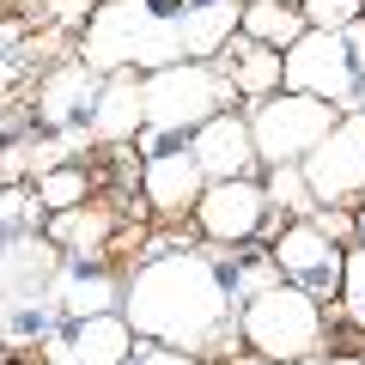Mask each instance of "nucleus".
I'll return each instance as SVG.
<instances>
[{
  "instance_id": "obj_26",
  "label": "nucleus",
  "mask_w": 365,
  "mask_h": 365,
  "mask_svg": "<svg viewBox=\"0 0 365 365\" xmlns=\"http://www.w3.org/2000/svg\"><path fill=\"white\" fill-rule=\"evenodd\" d=\"M49 19L61 31H86L91 25V0H49Z\"/></svg>"
},
{
  "instance_id": "obj_13",
  "label": "nucleus",
  "mask_w": 365,
  "mask_h": 365,
  "mask_svg": "<svg viewBox=\"0 0 365 365\" xmlns=\"http://www.w3.org/2000/svg\"><path fill=\"white\" fill-rule=\"evenodd\" d=\"M213 67L232 79V91L250 98V104H262V98H274V91H287L280 49H262V43H250L244 31H237V43H225V61H213Z\"/></svg>"
},
{
  "instance_id": "obj_17",
  "label": "nucleus",
  "mask_w": 365,
  "mask_h": 365,
  "mask_svg": "<svg viewBox=\"0 0 365 365\" xmlns=\"http://www.w3.org/2000/svg\"><path fill=\"white\" fill-rule=\"evenodd\" d=\"M237 31H244L250 43H262V49H280V55H287L292 43L304 37V13H299V0H244Z\"/></svg>"
},
{
  "instance_id": "obj_22",
  "label": "nucleus",
  "mask_w": 365,
  "mask_h": 365,
  "mask_svg": "<svg viewBox=\"0 0 365 365\" xmlns=\"http://www.w3.org/2000/svg\"><path fill=\"white\" fill-rule=\"evenodd\" d=\"M299 13H304V31H347L359 25L365 0H299Z\"/></svg>"
},
{
  "instance_id": "obj_2",
  "label": "nucleus",
  "mask_w": 365,
  "mask_h": 365,
  "mask_svg": "<svg viewBox=\"0 0 365 365\" xmlns=\"http://www.w3.org/2000/svg\"><path fill=\"white\" fill-rule=\"evenodd\" d=\"M237 335H244L268 365H304L323 347V304L304 287H268V292H256V299H244Z\"/></svg>"
},
{
  "instance_id": "obj_35",
  "label": "nucleus",
  "mask_w": 365,
  "mask_h": 365,
  "mask_svg": "<svg viewBox=\"0 0 365 365\" xmlns=\"http://www.w3.org/2000/svg\"><path fill=\"white\" fill-rule=\"evenodd\" d=\"M0 6H6V0H0Z\"/></svg>"
},
{
  "instance_id": "obj_4",
  "label": "nucleus",
  "mask_w": 365,
  "mask_h": 365,
  "mask_svg": "<svg viewBox=\"0 0 365 365\" xmlns=\"http://www.w3.org/2000/svg\"><path fill=\"white\" fill-rule=\"evenodd\" d=\"M250 140H256V158L262 165H304L317 146L329 140V128L341 122L335 104H317V98H299V91H274L250 110Z\"/></svg>"
},
{
  "instance_id": "obj_3",
  "label": "nucleus",
  "mask_w": 365,
  "mask_h": 365,
  "mask_svg": "<svg viewBox=\"0 0 365 365\" xmlns=\"http://www.w3.org/2000/svg\"><path fill=\"white\" fill-rule=\"evenodd\" d=\"M225 98H232V79L213 61H177V67H158V73L140 79L146 128H158V134H195L201 122L225 116Z\"/></svg>"
},
{
  "instance_id": "obj_10",
  "label": "nucleus",
  "mask_w": 365,
  "mask_h": 365,
  "mask_svg": "<svg viewBox=\"0 0 365 365\" xmlns=\"http://www.w3.org/2000/svg\"><path fill=\"white\" fill-rule=\"evenodd\" d=\"M189 153H195V165H201V177L207 182H232V177H250V170L262 165L256 158V140H250V122L244 116H213V122H201L195 134H189Z\"/></svg>"
},
{
  "instance_id": "obj_8",
  "label": "nucleus",
  "mask_w": 365,
  "mask_h": 365,
  "mask_svg": "<svg viewBox=\"0 0 365 365\" xmlns=\"http://www.w3.org/2000/svg\"><path fill=\"white\" fill-rule=\"evenodd\" d=\"M195 225L213 244H250L268 225V195L256 177H232V182H207L195 201Z\"/></svg>"
},
{
  "instance_id": "obj_21",
  "label": "nucleus",
  "mask_w": 365,
  "mask_h": 365,
  "mask_svg": "<svg viewBox=\"0 0 365 365\" xmlns=\"http://www.w3.org/2000/svg\"><path fill=\"white\" fill-rule=\"evenodd\" d=\"M86 195H91V177H86V170H73V165L37 177V207H49V213H73Z\"/></svg>"
},
{
  "instance_id": "obj_11",
  "label": "nucleus",
  "mask_w": 365,
  "mask_h": 365,
  "mask_svg": "<svg viewBox=\"0 0 365 365\" xmlns=\"http://www.w3.org/2000/svg\"><path fill=\"white\" fill-rule=\"evenodd\" d=\"M140 189H146V201H153L165 220L195 213V201H201V189H207V177H201V165H195V153H189V140H182V146H165V153L146 158Z\"/></svg>"
},
{
  "instance_id": "obj_23",
  "label": "nucleus",
  "mask_w": 365,
  "mask_h": 365,
  "mask_svg": "<svg viewBox=\"0 0 365 365\" xmlns=\"http://www.w3.org/2000/svg\"><path fill=\"white\" fill-rule=\"evenodd\" d=\"M341 299H347V317L365 329V244H353L341 256Z\"/></svg>"
},
{
  "instance_id": "obj_12",
  "label": "nucleus",
  "mask_w": 365,
  "mask_h": 365,
  "mask_svg": "<svg viewBox=\"0 0 365 365\" xmlns=\"http://www.w3.org/2000/svg\"><path fill=\"white\" fill-rule=\"evenodd\" d=\"M98 91H104V79L91 73L86 61H67L37 86V116L49 122V128H79V122H91Z\"/></svg>"
},
{
  "instance_id": "obj_19",
  "label": "nucleus",
  "mask_w": 365,
  "mask_h": 365,
  "mask_svg": "<svg viewBox=\"0 0 365 365\" xmlns=\"http://www.w3.org/2000/svg\"><path fill=\"white\" fill-rule=\"evenodd\" d=\"M55 299H61V311L73 317V323H86V317H110V311H122V287L110 280V274H61Z\"/></svg>"
},
{
  "instance_id": "obj_14",
  "label": "nucleus",
  "mask_w": 365,
  "mask_h": 365,
  "mask_svg": "<svg viewBox=\"0 0 365 365\" xmlns=\"http://www.w3.org/2000/svg\"><path fill=\"white\" fill-rule=\"evenodd\" d=\"M91 140H134L146 128V104H140V79L134 73H110L98 104H91Z\"/></svg>"
},
{
  "instance_id": "obj_30",
  "label": "nucleus",
  "mask_w": 365,
  "mask_h": 365,
  "mask_svg": "<svg viewBox=\"0 0 365 365\" xmlns=\"http://www.w3.org/2000/svg\"><path fill=\"white\" fill-rule=\"evenodd\" d=\"M158 13H165V6H182V13H189V6H195V0H153Z\"/></svg>"
},
{
  "instance_id": "obj_7",
  "label": "nucleus",
  "mask_w": 365,
  "mask_h": 365,
  "mask_svg": "<svg viewBox=\"0 0 365 365\" xmlns=\"http://www.w3.org/2000/svg\"><path fill=\"white\" fill-rule=\"evenodd\" d=\"M153 13H158L153 0H104V6L91 13V25H86L79 61L98 79L134 73V55H140V37H146V25H153Z\"/></svg>"
},
{
  "instance_id": "obj_24",
  "label": "nucleus",
  "mask_w": 365,
  "mask_h": 365,
  "mask_svg": "<svg viewBox=\"0 0 365 365\" xmlns=\"http://www.w3.org/2000/svg\"><path fill=\"white\" fill-rule=\"evenodd\" d=\"M311 225H317V232H323L329 237V244H353V232H359V220H353V213H341V207H317L311 213Z\"/></svg>"
},
{
  "instance_id": "obj_32",
  "label": "nucleus",
  "mask_w": 365,
  "mask_h": 365,
  "mask_svg": "<svg viewBox=\"0 0 365 365\" xmlns=\"http://www.w3.org/2000/svg\"><path fill=\"white\" fill-rule=\"evenodd\" d=\"M359 244H365V213H359Z\"/></svg>"
},
{
  "instance_id": "obj_9",
  "label": "nucleus",
  "mask_w": 365,
  "mask_h": 365,
  "mask_svg": "<svg viewBox=\"0 0 365 365\" xmlns=\"http://www.w3.org/2000/svg\"><path fill=\"white\" fill-rule=\"evenodd\" d=\"M268 256H274V268L287 274L292 287H304L317 304H323V292H341V256H347V250H335L311 220L287 225V232L274 237Z\"/></svg>"
},
{
  "instance_id": "obj_27",
  "label": "nucleus",
  "mask_w": 365,
  "mask_h": 365,
  "mask_svg": "<svg viewBox=\"0 0 365 365\" xmlns=\"http://www.w3.org/2000/svg\"><path fill=\"white\" fill-rule=\"evenodd\" d=\"M341 37H347V55H353V61L365 67V19H359V25H347Z\"/></svg>"
},
{
  "instance_id": "obj_33",
  "label": "nucleus",
  "mask_w": 365,
  "mask_h": 365,
  "mask_svg": "<svg viewBox=\"0 0 365 365\" xmlns=\"http://www.w3.org/2000/svg\"><path fill=\"white\" fill-rule=\"evenodd\" d=\"M359 207H365V189H359Z\"/></svg>"
},
{
  "instance_id": "obj_36",
  "label": "nucleus",
  "mask_w": 365,
  "mask_h": 365,
  "mask_svg": "<svg viewBox=\"0 0 365 365\" xmlns=\"http://www.w3.org/2000/svg\"><path fill=\"white\" fill-rule=\"evenodd\" d=\"M237 6H244V0H237Z\"/></svg>"
},
{
  "instance_id": "obj_16",
  "label": "nucleus",
  "mask_w": 365,
  "mask_h": 365,
  "mask_svg": "<svg viewBox=\"0 0 365 365\" xmlns=\"http://www.w3.org/2000/svg\"><path fill=\"white\" fill-rule=\"evenodd\" d=\"M67 347H73V365H128V353H134V329H128V317H122V311H110V317H86V323H73Z\"/></svg>"
},
{
  "instance_id": "obj_15",
  "label": "nucleus",
  "mask_w": 365,
  "mask_h": 365,
  "mask_svg": "<svg viewBox=\"0 0 365 365\" xmlns=\"http://www.w3.org/2000/svg\"><path fill=\"white\" fill-rule=\"evenodd\" d=\"M237 19H244L237 0H195L189 13H177L182 55H189V61H213V55H225V43L237 37Z\"/></svg>"
},
{
  "instance_id": "obj_29",
  "label": "nucleus",
  "mask_w": 365,
  "mask_h": 365,
  "mask_svg": "<svg viewBox=\"0 0 365 365\" xmlns=\"http://www.w3.org/2000/svg\"><path fill=\"white\" fill-rule=\"evenodd\" d=\"M13 79H19V61H13V55H0V91L13 86Z\"/></svg>"
},
{
  "instance_id": "obj_31",
  "label": "nucleus",
  "mask_w": 365,
  "mask_h": 365,
  "mask_svg": "<svg viewBox=\"0 0 365 365\" xmlns=\"http://www.w3.org/2000/svg\"><path fill=\"white\" fill-rule=\"evenodd\" d=\"M359 110H365V67H359Z\"/></svg>"
},
{
  "instance_id": "obj_18",
  "label": "nucleus",
  "mask_w": 365,
  "mask_h": 365,
  "mask_svg": "<svg viewBox=\"0 0 365 365\" xmlns=\"http://www.w3.org/2000/svg\"><path fill=\"white\" fill-rule=\"evenodd\" d=\"M110 232H116V213L110 207H73L49 220V244L67 250V256H104Z\"/></svg>"
},
{
  "instance_id": "obj_28",
  "label": "nucleus",
  "mask_w": 365,
  "mask_h": 365,
  "mask_svg": "<svg viewBox=\"0 0 365 365\" xmlns=\"http://www.w3.org/2000/svg\"><path fill=\"white\" fill-rule=\"evenodd\" d=\"M304 365H365V359H353V353H323V359H304Z\"/></svg>"
},
{
  "instance_id": "obj_25",
  "label": "nucleus",
  "mask_w": 365,
  "mask_h": 365,
  "mask_svg": "<svg viewBox=\"0 0 365 365\" xmlns=\"http://www.w3.org/2000/svg\"><path fill=\"white\" fill-rule=\"evenodd\" d=\"M128 365H207L201 353H177V347H158V341H134Z\"/></svg>"
},
{
  "instance_id": "obj_34",
  "label": "nucleus",
  "mask_w": 365,
  "mask_h": 365,
  "mask_svg": "<svg viewBox=\"0 0 365 365\" xmlns=\"http://www.w3.org/2000/svg\"><path fill=\"white\" fill-rule=\"evenodd\" d=\"M98 6H104V0H98Z\"/></svg>"
},
{
  "instance_id": "obj_5",
  "label": "nucleus",
  "mask_w": 365,
  "mask_h": 365,
  "mask_svg": "<svg viewBox=\"0 0 365 365\" xmlns=\"http://www.w3.org/2000/svg\"><path fill=\"white\" fill-rule=\"evenodd\" d=\"M280 67H287V91L317 98V104H335L341 116L359 110V61L347 55V37L341 31H304L280 55Z\"/></svg>"
},
{
  "instance_id": "obj_1",
  "label": "nucleus",
  "mask_w": 365,
  "mask_h": 365,
  "mask_svg": "<svg viewBox=\"0 0 365 365\" xmlns=\"http://www.w3.org/2000/svg\"><path fill=\"white\" fill-rule=\"evenodd\" d=\"M122 317L134 341H158L177 353H220L232 335V287L225 268L201 250H165L134 268L122 287Z\"/></svg>"
},
{
  "instance_id": "obj_37",
  "label": "nucleus",
  "mask_w": 365,
  "mask_h": 365,
  "mask_svg": "<svg viewBox=\"0 0 365 365\" xmlns=\"http://www.w3.org/2000/svg\"><path fill=\"white\" fill-rule=\"evenodd\" d=\"M262 365H268V359H262Z\"/></svg>"
},
{
  "instance_id": "obj_6",
  "label": "nucleus",
  "mask_w": 365,
  "mask_h": 365,
  "mask_svg": "<svg viewBox=\"0 0 365 365\" xmlns=\"http://www.w3.org/2000/svg\"><path fill=\"white\" fill-rule=\"evenodd\" d=\"M304 182H311L317 207H341L365 189V110H347V116L329 128V140L304 158Z\"/></svg>"
},
{
  "instance_id": "obj_20",
  "label": "nucleus",
  "mask_w": 365,
  "mask_h": 365,
  "mask_svg": "<svg viewBox=\"0 0 365 365\" xmlns=\"http://www.w3.org/2000/svg\"><path fill=\"white\" fill-rule=\"evenodd\" d=\"M262 195H268V207H280V213H304V220L317 213V195H311V182H304L299 165H274L268 182H262Z\"/></svg>"
}]
</instances>
